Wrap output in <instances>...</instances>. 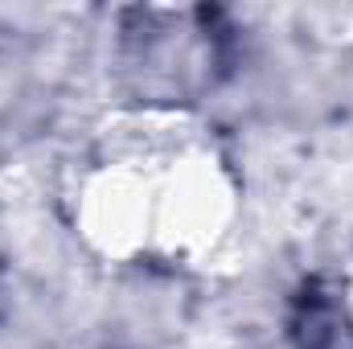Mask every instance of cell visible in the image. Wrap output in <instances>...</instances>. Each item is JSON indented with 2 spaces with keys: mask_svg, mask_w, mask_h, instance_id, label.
Listing matches in <instances>:
<instances>
[{
  "mask_svg": "<svg viewBox=\"0 0 353 349\" xmlns=\"http://www.w3.org/2000/svg\"><path fill=\"white\" fill-rule=\"evenodd\" d=\"M333 300H337V321L353 333V255L345 259V267L333 279Z\"/></svg>",
  "mask_w": 353,
  "mask_h": 349,
  "instance_id": "2",
  "label": "cell"
},
{
  "mask_svg": "<svg viewBox=\"0 0 353 349\" xmlns=\"http://www.w3.org/2000/svg\"><path fill=\"white\" fill-rule=\"evenodd\" d=\"M58 214L90 263L193 275L239 239L247 181L230 136L176 99L103 111L74 144Z\"/></svg>",
  "mask_w": 353,
  "mask_h": 349,
  "instance_id": "1",
  "label": "cell"
}]
</instances>
